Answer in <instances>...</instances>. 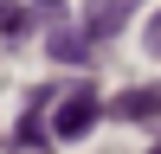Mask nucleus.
<instances>
[{"instance_id": "0eeeda50", "label": "nucleus", "mask_w": 161, "mask_h": 154, "mask_svg": "<svg viewBox=\"0 0 161 154\" xmlns=\"http://www.w3.org/2000/svg\"><path fill=\"white\" fill-rule=\"evenodd\" d=\"M39 7H58V0H39Z\"/></svg>"}, {"instance_id": "6e6552de", "label": "nucleus", "mask_w": 161, "mask_h": 154, "mask_svg": "<svg viewBox=\"0 0 161 154\" xmlns=\"http://www.w3.org/2000/svg\"><path fill=\"white\" fill-rule=\"evenodd\" d=\"M155 154H161V148H155Z\"/></svg>"}, {"instance_id": "f03ea898", "label": "nucleus", "mask_w": 161, "mask_h": 154, "mask_svg": "<svg viewBox=\"0 0 161 154\" xmlns=\"http://www.w3.org/2000/svg\"><path fill=\"white\" fill-rule=\"evenodd\" d=\"M97 109H103V103H97V90H90V84L58 90V103H52V135H58V141H77L90 122H97Z\"/></svg>"}, {"instance_id": "f257e3e1", "label": "nucleus", "mask_w": 161, "mask_h": 154, "mask_svg": "<svg viewBox=\"0 0 161 154\" xmlns=\"http://www.w3.org/2000/svg\"><path fill=\"white\" fill-rule=\"evenodd\" d=\"M142 0H90L84 13H77V19H64V26H52V64H84L90 51L103 45V38H116L129 26V13H136Z\"/></svg>"}, {"instance_id": "7ed1b4c3", "label": "nucleus", "mask_w": 161, "mask_h": 154, "mask_svg": "<svg viewBox=\"0 0 161 154\" xmlns=\"http://www.w3.org/2000/svg\"><path fill=\"white\" fill-rule=\"evenodd\" d=\"M52 103H58V90H32V96H26L19 128H13V148H26V154H45L39 141H45V116H52Z\"/></svg>"}, {"instance_id": "423d86ee", "label": "nucleus", "mask_w": 161, "mask_h": 154, "mask_svg": "<svg viewBox=\"0 0 161 154\" xmlns=\"http://www.w3.org/2000/svg\"><path fill=\"white\" fill-rule=\"evenodd\" d=\"M148 51H161V13H155V26H148Z\"/></svg>"}, {"instance_id": "20e7f679", "label": "nucleus", "mask_w": 161, "mask_h": 154, "mask_svg": "<svg viewBox=\"0 0 161 154\" xmlns=\"http://www.w3.org/2000/svg\"><path fill=\"white\" fill-rule=\"evenodd\" d=\"M110 109H116V122H148V116H161V84L129 90V96H116Z\"/></svg>"}, {"instance_id": "39448f33", "label": "nucleus", "mask_w": 161, "mask_h": 154, "mask_svg": "<svg viewBox=\"0 0 161 154\" xmlns=\"http://www.w3.org/2000/svg\"><path fill=\"white\" fill-rule=\"evenodd\" d=\"M26 32H32V13L13 7V0H0V38H26Z\"/></svg>"}]
</instances>
